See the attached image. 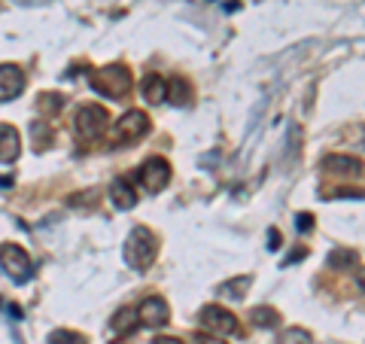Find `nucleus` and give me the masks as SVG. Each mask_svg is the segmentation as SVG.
Returning <instances> with one entry per match:
<instances>
[{
    "label": "nucleus",
    "mask_w": 365,
    "mask_h": 344,
    "mask_svg": "<svg viewBox=\"0 0 365 344\" xmlns=\"http://www.w3.org/2000/svg\"><path fill=\"white\" fill-rule=\"evenodd\" d=\"M153 344H182L180 338H171V335H158V338H153Z\"/></svg>",
    "instance_id": "nucleus-27"
},
{
    "label": "nucleus",
    "mask_w": 365,
    "mask_h": 344,
    "mask_svg": "<svg viewBox=\"0 0 365 344\" xmlns=\"http://www.w3.org/2000/svg\"><path fill=\"white\" fill-rule=\"evenodd\" d=\"M131 85H134V79L125 64H110V67H101L98 74H92V89L113 101H122L131 92Z\"/></svg>",
    "instance_id": "nucleus-2"
},
{
    "label": "nucleus",
    "mask_w": 365,
    "mask_h": 344,
    "mask_svg": "<svg viewBox=\"0 0 365 344\" xmlns=\"http://www.w3.org/2000/svg\"><path fill=\"white\" fill-rule=\"evenodd\" d=\"M137 323H140L137 311H134V308H119L116 317L110 320V332H113V335H128V332L137 329Z\"/></svg>",
    "instance_id": "nucleus-13"
},
{
    "label": "nucleus",
    "mask_w": 365,
    "mask_h": 344,
    "mask_svg": "<svg viewBox=\"0 0 365 344\" xmlns=\"http://www.w3.org/2000/svg\"><path fill=\"white\" fill-rule=\"evenodd\" d=\"M110 198H113V204L119 211H131L134 204H137V195H134V186L128 177H116L113 186H110Z\"/></svg>",
    "instance_id": "nucleus-12"
},
{
    "label": "nucleus",
    "mask_w": 365,
    "mask_h": 344,
    "mask_svg": "<svg viewBox=\"0 0 365 344\" xmlns=\"http://www.w3.org/2000/svg\"><path fill=\"white\" fill-rule=\"evenodd\" d=\"M356 284H359V290L365 293V268H359V271H356Z\"/></svg>",
    "instance_id": "nucleus-28"
},
{
    "label": "nucleus",
    "mask_w": 365,
    "mask_h": 344,
    "mask_svg": "<svg viewBox=\"0 0 365 344\" xmlns=\"http://www.w3.org/2000/svg\"><path fill=\"white\" fill-rule=\"evenodd\" d=\"M296 226H298V231H314V217H311V213H298Z\"/></svg>",
    "instance_id": "nucleus-24"
},
{
    "label": "nucleus",
    "mask_w": 365,
    "mask_h": 344,
    "mask_svg": "<svg viewBox=\"0 0 365 344\" xmlns=\"http://www.w3.org/2000/svg\"><path fill=\"white\" fill-rule=\"evenodd\" d=\"M201 326L207 332H222V335H235L241 326H237V317L228 308L222 305H207L201 311Z\"/></svg>",
    "instance_id": "nucleus-7"
},
{
    "label": "nucleus",
    "mask_w": 365,
    "mask_h": 344,
    "mask_svg": "<svg viewBox=\"0 0 365 344\" xmlns=\"http://www.w3.org/2000/svg\"><path fill=\"white\" fill-rule=\"evenodd\" d=\"M250 320H253V326H259V329H274V326H280V311L259 305V308L250 311Z\"/></svg>",
    "instance_id": "nucleus-16"
},
{
    "label": "nucleus",
    "mask_w": 365,
    "mask_h": 344,
    "mask_svg": "<svg viewBox=\"0 0 365 344\" xmlns=\"http://www.w3.org/2000/svg\"><path fill=\"white\" fill-rule=\"evenodd\" d=\"M101 202V195L94 189H89V192H76V195H70L67 198V204H74V207H94Z\"/></svg>",
    "instance_id": "nucleus-20"
},
{
    "label": "nucleus",
    "mask_w": 365,
    "mask_h": 344,
    "mask_svg": "<svg viewBox=\"0 0 365 344\" xmlns=\"http://www.w3.org/2000/svg\"><path fill=\"white\" fill-rule=\"evenodd\" d=\"M250 284H253V277H250V275H244V277H235V281L222 284V286H219V293H222V295H232V299H244V293L250 290Z\"/></svg>",
    "instance_id": "nucleus-18"
},
{
    "label": "nucleus",
    "mask_w": 365,
    "mask_h": 344,
    "mask_svg": "<svg viewBox=\"0 0 365 344\" xmlns=\"http://www.w3.org/2000/svg\"><path fill=\"white\" fill-rule=\"evenodd\" d=\"M168 98H171V104H177V107H189V104H192V85L182 76H173L168 85Z\"/></svg>",
    "instance_id": "nucleus-15"
},
{
    "label": "nucleus",
    "mask_w": 365,
    "mask_h": 344,
    "mask_svg": "<svg viewBox=\"0 0 365 344\" xmlns=\"http://www.w3.org/2000/svg\"><path fill=\"white\" fill-rule=\"evenodd\" d=\"M144 98L149 104H162L168 98V83H164L162 74H146L144 76Z\"/></svg>",
    "instance_id": "nucleus-14"
},
{
    "label": "nucleus",
    "mask_w": 365,
    "mask_h": 344,
    "mask_svg": "<svg viewBox=\"0 0 365 344\" xmlns=\"http://www.w3.org/2000/svg\"><path fill=\"white\" fill-rule=\"evenodd\" d=\"M155 256H158V238L146 226H137L128 235V244H125V259H128V265L137 271H146V268H153Z\"/></svg>",
    "instance_id": "nucleus-1"
},
{
    "label": "nucleus",
    "mask_w": 365,
    "mask_h": 344,
    "mask_svg": "<svg viewBox=\"0 0 365 344\" xmlns=\"http://www.w3.org/2000/svg\"><path fill=\"white\" fill-rule=\"evenodd\" d=\"M323 167L329 174H338V177H356V174H362V162L353 156H326L323 158Z\"/></svg>",
    "instance_id": "nucleus-10"
},
{
    "label": "nucleus",
    "mask_w": 365,
    "mask_h": 344,
    "mask_svg": "<svg viewBox=\"0 0 365 344\" xmlns=\"http://www.w3.org/2000/svg\"><path fill=\"white\" fill-rule=\"evenodd\" d=\"M146 131H149V116L144 113V110H128V113H125V116L113 125V131H110V140L122 147V143L140 140Z\"/></svg>",
    "instance_id": "nucleus-5"
},
{
    "label": "nucleus",
    "mask_w": 365,
    "mask_h": 344,
    "mask_svg": "<svg viewBox=\"0 0 365 344\" xmlns=\"http://www.w3.org/2000/svg\"><path fill=\"white\" fill-rule=\"evenodd\" d=\"M195 344H226V341H219V338H213V335H204V332H198L195 338H192Z\"/></svg>",
    "instance_id": "nucleus-26"
},
{
    "label": "nucleus",
    "mask_w": 365,
    "mask_h": 344,
    "mask_svg": "<svg viewBox=\"0 0 365 344\" xmlns=\"http://www.w3.org/2000/svg\"><path fill=\"white\" fill-rule=\"evenodd\" d=\"M280 344H311V332L296 326V329H287L280 335Z\"/></svg>",
    "instance_id": "nucleus-22"
},
{
    "label": "nucleus",
    "mask_w": 365,
    "mask_h": 344,
    "mask_svg": "<svg viewBox=\"0 0 365 344\" xmlns=\"http://www.w3.org/2000/svg\"><path fill=\"white\" fill-rule=\"evenodd\" d=\"M0 265L6 268V275L15 284H28L34 277V262L25 253V247H19V244H0Z\"/></svg>",
    "instance_id": "nucleus-4"
},
{
    "label": "nucleus",
    "mask_w": 365,
    "mask_h": 344,
    "mask_svg": "<svg viewBox=\"0 0 365 344\" xmlns=\"http://www.w3.org/2000/svg\"><path fill=\"white\" fill-rule=\"evenodd\" d=\"M31 138H34V149H46L52 140V128L46 122H34L31 125Z\"/></svg>",
    "instance_id": "nucleus-19"
},
{
    "label": "nucleus",
    "mask_w": 365,
    "mask_h": 344,
    "mask_svg": "<svg viewBox=\"0 0 365 344\" xmlns=\"http://www.w3.org/2000/svg\"><path fill=\"white\" fill-rule=\"evenodd\" d=\"M25 92V74L15 64H0V104L12 101Z\"/></svg>",
    "instance_id": "nucleus-9"
},
{
    "label": "nucleus",
    "mask_w": 365,
    "mask_h": 344,
    "mask_svg": "<svg viewBox=\"0 0 365 344\" xmlns=\"http://www.w3.org/2000/svg\"><path fill=\"white\" fill-rule=\"evenodd\" d=\"M280 244H283L280 231H277V229H271V231H268V250H277V247H280Z\"/></svg>",
    "instance_id": "nucleus-25"
},
{
    "label": "nucleus",
    "mask_w": 365,
    "mask_h": 344,
    "mask_svg": "<svg viewBox=\"0 0 365 344\" xmlns=\"http://www.w3.org/2000/svg\"><path fill=\"white\" fill-rule=\"evenodd\" d=\"M137 317L144 326H153V329H158V326H164L171 320V308L168 302L162 299V295H146L144 302H140L137 308Z\"/></svg>",
    "instance_id": "nucleus-8"
},
{
    "label": "nucleus",
    "mask_w": 365,
    "mask_h": 344,
    "mask_svg": "<svg viewBox=\"0 0 365 344\" xmlns=\"http://www.w3.org/2000/svg\"><path fill=\"white\" fill-rule=\"evenodd\" d=\"M326 265L335 268V271H341V268H353V265H356V250H350V247H338V250L329 253Z\"/></svg>",
    "instance_id": "nucleus-17"
},
{
    "label": "nucleus",
    "mask_w": 365,
    "mask_h": 344,
    "mask_svg": "<svg viewBox=\"0 0 365 344\" xmlns=\"http://www.w3.org/2000/svg\"><path fill=\"white\" fill-rule=\"evenodd\" d=\"M49 344H85V338L79 332H70V329H58L49 335Z\"/></svg>",
    "instance_id": "nucleus-23"
},
{
    "label": "nucleus",
    "mask_w": 365,
    "mask_h": 344,
    "mask_svg": "<svg viewBox=\"0 0 365 344\" xmlns=\"http://www.w3.org/2000/svg\"><path fill=\"white\" fill-rule=\"evenodd\" d=\"M22 153V138L12 125H0V162H15Z\"/></svg>",
    "instance_id": "nucleus-11"
},
{
    "label": "nucleus",
    "mask_w": 365,
    "mask_h": 344,
    "mask_svg": "<svg viewBox=\"0 0 365 344\" xmlns=\"http://www.w3.org/2000/svg\"><path fill=\"white\" fill-rule=\"evenodd\" d=\"M137 180L144 183L146 192H162V189L171 183V165H168V158H162V156L146 158V162L140 165V171H137Z\"/></svg>",
    "instance_id": "nucleus-6"
},
{
    "label": "nucleus",
    "mask_w": 365,
    "mask_h": 344,
    "mask_svg": "<svg viewBox=\"0 0 365 344\" xmlns=\"http://www.w3.org/2000/svg\"><path fill=\"white\" fill-rule=\"evenodd\" d=\"M61 107H65V98H61V95H52V92L40 95V110H43V113H58Z\"/></svg>",
    "instance_id": "nucleus-21"
},
{
    "label": "nucleus",
    "mask_w": 365,
    "mask_h": 344,
    "mask_svg": "<svg viewBox=\"0 0 365 344\" xmlns=\"http://www.w3.org/2000/svg\"><path fill=\"white\" fill-rule=\"evenodd\" d=\"M110 125V113L101 104H85V107L76 110V119H74V131L79 140H94L107 131Z\"/></svg>",
    "instance_id": "nucleus-3"
}]
</instances>
